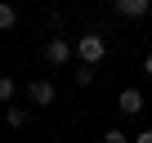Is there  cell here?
Masks as SVG:
<instances>
[{
	"instance_id": "cell-10",
	"label": "cell",
	"mask_w": 152,
	"mask_h": 143,
	"mask_svg": "<svg viewBox=\"0 0 152 143\" xmlns=\"http://www.w3.org/2000/svg\"><path fill=\"white\" fill-rule=\"evenodd\" d=\"M134 143H152V130H143V134H139V139H134Z\"/></svg>"
},
{
	"instance_id": "cell-2",
	"label": "cell",
	"mask_w": 152,
	"mask_h": 143,
	"mask_svg": "<svg viewBox=\"0 0 152 143\" xmlns=\"http://www.w3.org/2000/svg\"><path fill=\"white\" fill-rule=\"evenodd\" d=\"M116 107H121L125 116H134V112H143V94H139L134 85H125V90L116 94Z\"/></svg>"
},
{
	"instance_id": "cell-5",
	"label": "cell",
	"mask_w": 152,
	"mask_h": 143,
	"mask_svg": "<svg viewBox=\"0 0 152 143\" xmlns=\"http://www.w3.org/2000/svg\"><path fill=\"white\" fill-rule=\"evenodd\" d=\"M152 5H148V0H116V14L121 18H143Z\"/></svg>"
},
{
	"instance_id": "cell-4",
	"label": "cell",
	"mask_w": 152,
	"mask_h": 143,
	"mask_svg": "<svg viewBox=\"0 0 152 143\" xmlns=\"http://www.w3.org/2000/svg\"><path fill=\"white\" fill-rule=\"evenodd\" d=\"M27 98L45 107V103H54V85H49V81H31V85H27Z\"/></svg>"
},
{
	"instance_id": "cell-1",
	"label": "cell",
	"mask_w": 152,
	"mask_h": 143,
	"mask_svg": "<svg viewBox=\"0 0 152 143\" xmlns=\"http://www.w3.org/2000/svg\"><path fill=\"white\" fill-rule=\"evenodd\" d=\"M76 54H81V67H99V63L107 58V45H103V36H99V31H90V36L76 40Z\"/></svg>"
},
{
	"instance_id": "cell-3",
	"label": "cell",
	"mask_w": 152,
	"mask_h": 143,
	"mask_svg": "<svg viewBox=\"0 0 152 143\" xmlns=\"http://www.w3.org/2000/svg\"><path fill=\"white\" fill-rule=\"evenodd\" d=\"M45 58H49V63H54V67H63V63H67V58H72V45H67V40H63V36H58V40H49V45H45Z\"/></svg>"
},
{
	"instance_id": "cell-6",
	"label": "cell",
	"mask_w": 152,
	"mask_h": 143,
	"mask_svg": "<svg viewBox=\"0 0 152 143\" xmlns=\"http://www.w3.org/2000/svg\"><path fill=\"white\" fill-rule=\"evenodd\" d=\"M14 23H18V9L14 5H0V31H9Z\"/></svg>"
},
{
	"instance_id": "cell-11",
	"label": "cell",
	"mask_w": 152,
	"mask_h": 143,
	"mask_svg": "<svg viewBox=\"0 0 152 143\" xmlns=\"http://www.w3.org/2000/svg\"><path fill=\"white\" fill-rule=\"evenodd\" d=\"M143 72H148V76H152V54H148V58H143Z\"/></svg>"
},
{
	"instance_id": "cell-8",
	"label": "cell",
	"mask_w": 152,
	"mask_h": 143,
	"mask_svg": "<svg viewBox=\"0 0 152 143\" xmlns=\"http://www.w3.org/2000/svg\"><path fill=\"white\" fill-rule=\"evenodd\" d=\"M14 90H18V85H14V76H0V103H9V98H14Z\"/></svg>"
},
{
	"instance_id": "cell-9",
	"label": "cell",
	"mask_w": 152,
	"mask_h": 143,
	"mask_svg": "<svg viewBox=\"0 0 152 143\" xmlns=\"http://www.w3.org/2000/svg\"><path fill=\"white\" fill-rule=\"evenodd\" d=\"M103 143H134V139H125V130H107V134H103Z\"/></svg>"
},
{
	"instance_id": "cell-7",
	"label": "cell",
	"mask_w": 152,
	"mask_h": 143,
	"mask_svg": "<svg viewBox=\"0 0 152 143\" xmlns=\"http://www.w3.org/2000/svg\"><path fill=\"white\" fill-rule=\"evenodd\" d=\"M5 121H9L14 130H23V125H27V112H23V107H9V112H5Z\"/></svg>"
}]
</instances>
